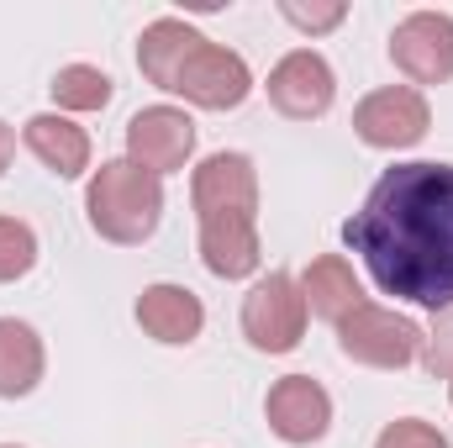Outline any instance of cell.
Masks as SVG:
<instances>
[{
	"instance_id": "ba28073f",
	"label": "cell",
	"mask_w": 453,
	"mask_h": 448,
	"mask_svg": "<svg viewBox=\"0 0 453 448\" xmlns=\"http://www.w3.org/2000/svg\"><path fill=\"white\" fill-rule=\"evenodd\" d=\"M269 106L290 121H317V116L333 112V96H338V74L322 53L311 48H296L285 53L274 69H269Z\"/></svg>"
},
{
	"instance_id": "6da1fadb",
	"label": "cell",
	"mask_w": 453,
	"mask_h": 448,
	"mask_svg": "<svg viewBox=\"0 0 453 448\" xmlns=\"http://www.w3.org/2000/svg\"><path fill=\"white\" fill-rule=\"evenodd\" d=\"M374 285L422 312H453V164H395L342 222Z\"/></svg>"
},
{
	"instance_id": "5b68a950",
	"label": "cell",
	"mask_w": 453,
	"mask_h": 448,
	"mask_svg": "<svg viewBox=\"0 0 453 448\" xmlns=\"http://www.w3.org/2000/svg\"><path fill=\"white\" fill-rule=\"evenodd\" d=\"M422 328L411 317H395L374 301L353 306L338 322V348L353 359V364H369V369H406L422 359Z\"/></svg>"
},
{
	"instance_id": "7c38bea8",
	"label": "cell",
	"mask_w": 453,
	"mask_h": 448,
	"mask_svg": "<svg viewBox=\"0 0 453 448\" xmlns=\"http://www.w3.org/2000/svg\"><path fill=\"white\" fill-rule=\"evenodd\" d=\"M137 322H142L148 337L180 348V343H196V337H201L206 306H201V296L185 290V285H148V290L137 296Z\"/></svg>"
},
{
	"instance_id": "52a82bcc",
	"label": "cell",
	"mask_w": 453,
	"mask_h": 448,
	"mask_svg": "<svg viewBox=\"0 0 453 448\" xmlns=\"http://www.w3.org/2000/svg\"><path fill=\"white\" fill-rule=\"evenodd\" d=\"M390 64L411 85H443V80H453V16L449 11H411L390 32Z\"/></svg>"
},
{
	"instance_id": "9a60e30c",
	"label": "cell",
	"mask_w": 453,
	"mask_h": 448,
	"mask_svg": "<svg viewBox=\"0 0 453 448\" xmlns=\"http://www.w3.org/2000/svg\"><path fill=\"white\" fill-rule=\"evenodd\" d=\"M196 37H201V32H196L190 21H180V16L148 21L142 37H137V69L148 74V85L169 90V80H174V69L185 64V53L196 48Z\"/></svg>"
},
{
	"instance_id": "8992f818",
	"label": "cell",
	"mask_w": 453,
	"mask_h": 448,
	"mask_svg": "<svg viewBox=\"0 0 453 448\" xmlns=\"http://www.w3.org/2000/svg\"><path fill=\"white\" fill-rule=\"evenodd\" d=\"M306 333V296H301V280L290 274H269L248 290L242 301V337L258 348V353H290Z\"/></svg>"
},
{
	"instance_id": "2e32d148",
	"label": "cell",
	"mask_w": 453,
	"mask_h": 448,
	"mask_svg": "<svg viewBox=\"0 0 453 448\" xmlns=\"http://www.w3.org/2000/svg\"><path fill=\"white\" fill-rule=\"evenodd\" d=\"M42 364H48L42 359V337L27 322H16V317H0V396L5 401L32 396L37 380H42Z\"/></svg>"
},
{
	"instance_id": "ffe728a7",
	"label": "cell",
	"mask_w": 453,
	"mask_h": 448,
	"mask_svg": "<svg viewBox=\"0 0 453 448\" xmlns=\"http://www.w3.org/2000/svg\"><path fill=\"white\" fill-rule=\"evenodd\" d=\"M280 16H285L290 27H301V32H311V37H317V32H333V27H338L342 16H348V5H342V0H327V5L285 0V5H280Z\"/></svg>"
},
{
	"instance_id": "ac0fdd59",
	"label": "cell",
	"mask_w": 453,
	"mask_h": 448,
	"mask_svg": "<svg viewBox=\"0 0 453 448\" xmlns=\"http://www.w3.org/2000/svg\"><path fill=\"white\" fill-rule=\"evenodd\" d=\"M32 264H37V232L21 217H0V285L32 274Z\"/></svg>"
},
{
	"instance_id": "44dd1931",
	"label": "cell",
	"mask_w": 453,
	"mask_h": 448,
	"mask_svg": "<svg viewBox=\"0 0 453 448\" xmlns=\"http://www.w3.org/2000/svg\"><path fill=\"white\" fill-rule=\"evenodd\" d=\"M11 153H16V132H11V127L0 121V174L11 169Z\"/></svg>"
},
{
	"instance_id": "3957f363",
	"label": "cell",
	"mask_w": 453,
	"mask_h": 448,
	"mask_svg": "<svg viewBox=\"0 0 453 448\" xmlns=\"http://www.w3.org/2000/svg\"><path fill=\"white\" fill-rule=\"evenodd\" d=\"M85 212L106 243H121V248L148 243L164 217V180L132 158H111L96 169V180L85 190Z\"/></svg>"
},
{
	"instance_id": "5bb4252c",
	"label": "cell",
	"mask_w": 453,
	"mask_h": 448,
	"mask_svg": "<svg viewBox=\"0 0 453 448\" xmlns=\"http://www.w3.org/2000/svg\"><path fill=\"white\" fill-rule=\"evenodd\" d=\"M301 296H306V312L327 317L333 328H338L353 306H364V285H358L353 264L338 259V253H322L317 264H306V274H301Z\"/></svg>"
},
{
	"instance_id": "4fadbf2b",
	"label": "cell",
	"mask_w": 453,
	"mask_h": 448,
	"mask_svg": "<svg viewBox=\"0 0 453 448\" xmlns=\"http://www.w3.org/2000/svg\"><path fill=\"white\" fill-rule=\"evenodd\" d=\"M21 137H27L32 158L48 164L58 180H80V174L90 169V137H85V127H74L69 116L37 112L27 127H21Z\"/></svg>"
},
{
	"instance_id": "8fae6325",
	"label": "cell",
	"mask_w": 453,
	"mask_h": 448,
	"mask_svg": "<svg viewBox=\"0 0 453 448\" xmlns=\"http://www.w3.org/2000/svg\"><path fill=\"white\" fill-rule=\"evenodd\" d=\"M264 417H269L274 438H285V444H296V448L322 444L327 428H333V396L311 375H285V380L269 385Z\"/></svg>"
},
{
	"instance_id": "277c9868",
	"label": "cell",
	"mask_w": 453,
	"mask_h": 448,
	"mask_svg": "<svg viewBox=\"0 0 453 448\" xmlns=\"http://www.w3.org/2000/svg\"><path fill=\"white\" fill-rule=\"evenodd\" d=\"M248 90H253L248 58L222 48V42H211V37H196V48L185 53V64L169 80V96H185L201 112H232V106L248 101Z\"/></svg>"
},
{
	"instance_id": "30bf717a",
	"label": "cell",
	"mask_w": 453,
	"mask_h": 448,
	"mask_svg": "<svg viewBox=\"0 0 453 448\" xmlns=\"http://www.w3.org/2000/svg\"><path fill=\"white\" fill-rule=\"evenodd\" d=\"M196 153V121L180 106H148L127 121V158L142 164L148 174H174Z\"/></svg>"
},
{
	"instance_id": "7402d4cb",
	"label": "cell",
	"mask_w": 453,
	"mask_h": 448,
	"mask_svg": "<svg viewBox=\"0 0 453 448\" xmlns=\"http://www.w3.org/2000/svg\"><path fill=\"white\" fill-rule=\"evenodd\" d=\"M443 375H449V396H453V364H449V369H443Z\"/></svg>"
},
{
	"instance_id": "d6986e66",
	"label": "cell",
	"mask_w": 453,
	"mask_h": 448,
	"mask_svg": "<svg viewBox=\"0 0 453 448\" xmlns=\"http://www.w3.org/2000/svg\"><path fill=\"white\" fill-rule=\"evenodd\" d=\"M374 448H453L433 422H417V417H401V422H390L380 438H374Z\"/></svg>"
},
{
	"instance_id": "9c48e42d",
	"label": "cell",
	"mask_w": 453,
	"mask_h": 448,
	"mask_svg": "<svg viewBox=\"0 0 453 448\" xmlns=\"http://www.w3.org/2000/svg\"><path fill=\"white\" fill-rule=\"evenodd\" d=\"M433 127V112L422 101V90L411 85H390V90H374L353 106V132L369 143V148H417Z\"/></svg>"
},
{
	"instance_id": "603a6c76",
	"label": "cell",
	"mask_w": 453,
	"mask_h": 448,
	"mask_svg": "<svg viewBox=\"0 0 453 448\" xmlns=\"http://www.w3.org/2000/svg\"><path fill=\"white\" fill-rule=\"evenodd\" d=\"M0 448H16V444H0Z\"/></svg>"
},
{
	"instance_id": "e0dca14e",
	"label": "cell",
	"mask_w": 453,
	"mask_h": 448,
	"mask_svg": "<svg viewBox=\"0 0 453 448\" xmlns=\"http://www.w3.org/2000/svg\"><path fill=\"white\" fill-rule=\"evenodd\" d=\"M48 90L64 112H101L111 101V74L96 69V64H64Z\"/></svg>"
},
{
	"instance_id": "7a4b0ae2",
	"label": "cell",
	"mask_w": 453,
	"mask_h": 448,
	"mask_svg": "<svg viewBox=\"0 0 453 448\" xmlns=\"http://www.w3.org/2000/svg\"><path fill=\"white\" fill-rule=\"evenodd\" d=\"M201 217V259L217 280H248L258 269V174L248 153H211L190 174Z\"/></svg>"
}]
</instances>
